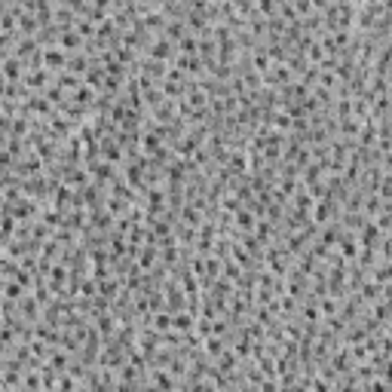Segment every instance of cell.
Here are the masks:
<instances>
[{
	"instance_id": "7",
	"label": "cell",
	"mask_w": 392,
	"mask_h": 392,
	"mask_svg": "<svg viewBox=\"0 0 392 392\" xmlns=\"http://www.w3.org/2000/svg\"><path fill=\"white\" fill-rule=\"evenodd\" d=\"M236 221H239V227H242V230H251V227H255V218H251L248 212H239V215H236Z\"/></svg>"
},
{
	"instance_id": "2",
	"label": "cell",
	"mask_w": 392,
	"mask_h": 392,
	"mask_svg": "<svg viewBox=\"0 0 392 392\" xmlns=\"http://www.w3.org/2000/svg\"><path fill=\"white\" fill-rule=\"evenodd\" d=\"M43 61L52 64V67H64V64H67V58H64L61 49H46V52H43Z\"/></svg>"
},
{
	"instance_id": "5",
	"label": "cell",
	"mask_w": 392,
	"mask_h": 392,
	"mask_svg": "<svg viewBox=\"0 0 392 392\" xmlns=\"http://www.w3.org/2000/svg\"><path fill=\"white\" fill-rule=\"evenodd\" d=\"M150 325H153L156 331H169V328H172V316H169V313H156Z\"/></svg>"
},
{
	"instance_id": "3",
	"label": "cell",
	"mask_w": 392,
	"mask_h": 392,
	"mask_svg": "<svg viewBox=\"0 0 392 392\" xmlns=\"http://www.w3.org/2000/svg\"><path fill=\"white\" fill-rule=\"evenodd\" d=\"M172 55V43L169 40H156L153 49H150V58H169Z\"/></svg>"
},
{
	"instance_id": "6",
	"label": "cell",
	"mask_w": 392,
	"mask_h": 392,
	"mask_svg": "<svg viewBox=\"0 0 392 392\" xmlns=\"http://www.w3.org/2000/svg\"><path fill=\"white\" fill-rule=\"evenodd\" d=\"M25 83H28V86H34V89H37V86H43V83H46V71H28Z\"/></svg>"
},
{
	"instance_id": "4",
	"label": "cell",
	"mask_w": 392,
	"mask_h": 392,
	"mask_svg": "<svg viewBox=\"0 0 392 392\" xmlns=\"http://www.w3.org/2000/svg\"><path fill=\"white\" fill-rule=\"evenodd\" d=\"M3 71H6L9 80H18L21 77V61L18 58H9V61H3Z\"/></svg>"
},
{
	"instance_id": "1",
	"label": "cell",
	"mask_w": 392,
	"mask_h": 392,
	"mask_svg": "<svg viewBox=\"0 0 392 392\" xmlns=\"http://www.w3.org/2000/svg\"><path fill=\"white\" fill-rule=\"evenodd\" d=\"M172 328H175V331H190V328H193V316L184 313V310L175 313V316H172Z\"/></svg>"
}]
</instances>
